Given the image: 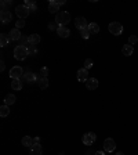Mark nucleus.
Masks as SVG:
<instances>
[{
    "label": "nucleus",
    "instance_id": "37",
    "mask_svg": "<svg viewBox=\"0 0 138 155\" xmlns=\"http://www.w3.org/2000/svg\"><path fill=\"white\" fill-rule=\"evenodd\" d=\"M94 155H105V151H95Z\"/></svg>",
    "mask_w": 138,
    "mask_h": 155
},
{
    "label": "nucleus",
    "instance_id": "35",
    "mask_svg": "<svg viewBox=\"0 0 138 155\" xmlns=\"http://www.w3.org/2000/svg\"><path fill=\"white\" fill-rule=\"evenodd\" d=\"M6 69V64H4V61L2 60V62H0V71H4Z\"/></svg>",
    "mask_w": 138,
    "mask_h": 155
},
{
    "label": "nucleus",
    "instance_id": "16",
    "mask_svg": "<svg viewBox=\"0 0 138 155\" xmlns=\"http://www.w3.org/2000/svg\"><path fill=\"white\" fill-rule=\"evenodd\" d=\"M30 155H43V148L40 144H33L30 147Z\"/></svg>",
    "mask_w": 138,
    "mask_h": 155
},
{
    "label": "nucleus",
    "instance_id": "38",
    "mask_svg": "<svg viewBox=\"0 0 138 155\" xmlns=\"http://www.w3.org/2000/svg\"><path fill=\"white\" fill-rule=\"evenodd\" d=\"M55 2H57L58 6H61V4H65V0H55Z\"/></svg>",
    "mask_w": 138,
    "mask_h": 155
},
{
    "label": "nucleus",
    "instance_id": "24",
    "mask_svg": "<svg viewBox=\"0 0 138 155\" xmlns=\"http://www.w3.org/2000/svg\"><path fill=\"white\" fill-rule=\"evenodd\" d=\"M22 145H25V147H32L33 145V139L32 137H29V136H25V137H22Z\"/></svg>",
    "mask_w": 138,
    "mask_h": 155
},
{
    "label": "nucleus",
    "instance_id": "14",
    "mask_svg": "<svg viewBox=\"0 0 138 155\" xmlns=\"http://www.w3.org/2000/svg\"><path fill=\"white\" fill-rule=\"evenodd\" d=\"M57 33H58L59 38H68V36L71 35V29H68L66 26H59L58 31H57Z\"/></svg>",
    "mask_w": 138,
    "mask_h": 155
},
{
    "label": "nucleus",
    "instance_id": "32",
    "mask_svg": "<svg viewBox=\"0 0 138 155\" xmlns=\"http://www.w3.org/2000/svg\"><path fill=\"white\" fill-rule=\"evenodd\" d=\"M28 51H29V54H36V53H37V50H36V46L35 45H29L28 46Z\"/></svg>",
    "mask_w": 138,
    "mask_h": 155
},
{
    "label": "nucleus",
    "instance_id": "17",
    "mask_svg": "<svg viewBox=\"0 0 138 155\" xmlns=\"http://www.w3.org/2000/svg\"><path fill=\"white\" fill-rule=\"evenodd\" d=\"M37 84H39V87H40L42 90H44V89H47V87H48V79H47V78L40 76L37 79Z\"/></svg>",
    "mask_w": 138,
    "mask_h": 155
},
{
    "label": "nucleus",
    "instance_id": "36",
    "mask_svg": "<svg viewBox=\"0 0 138 155\" xmlns=\"http://www.w3.org/2000/svg\"><path fill=\"white\" fill-rule=\"evenodd\" d=\"M40 143V137H33V144H39Z\"/></svg>",
    "mask_w": 138,
    "mask_h": 155
},
{
    "label": "nucleus",
    "instance_id": "33",
    "mask_svg": "<svg viewBox=\"0 0 138 155\" xmlns=\"http://www.w3.org/2000/svg\"><path fill=\"white\" fill-rule=\"evenodd\" d=\"M24 26H25V21H24V19H18V21L15 22L17 29H21V28H24Z\"/></svg>",
    "mask_w": 138,
    "mask_h": 155
},
{
    "label": "nucleus",
    "instance_id": "30",
    "mask_svg": "<svg viewBox=\"0 0 138 155\" xmlns=\"http://www.w3.org/2000/svg\"><path fill=\"white\" fill-rule=\"evenodd\" d=\"M58 28H59V25H58L57 22H50L48 24V29H50V31H58Z\"/></svg>",
    "mask_w": 138,
    "mask_h": 155
},
{
    "label": "nucleus",
    "instance_id": "6",
    "mask_svg": "<svg viewBox=\"0 0 138 155\" xmlns=\"http://www.w3.org/2000/svg\"><path fill=\"white\" fill-rule=\"evenodd\" d=\"M24 76V69L22 67H13L10 69V78L11 79H19Z\"/></svg>",
    "mask_w": 138,
    "mask_h": 155
},
{
    "label": "nucleus",
    "instance_id": "22",
    "mask_svg": "<svg viewBox=\"0 0 138 155\" xmlns=\"http://www.w3.org/2000/svg\"><path fill=\"white\" fill-rule=\"evenodd\" d=\"M15 96L14 94H7L6 98H4V105H11V104L15 103Z\"/></svg>",
    "mask_w": 138,
    "mask_h": 155
},
{
    "label": "nucleus",
    "instance_id": "15",
    "mask_svg": "<svg viewBox=\"0 0 138 155\" xmlns=\"http://www.w3.org/2000/svg\"><path fill=\"white\" fill-rule=\"evenodd\" d=\"M122 53H123V55H126V57H130V55L134 53V46L124 45L123 46V48H122Z\"/></svg>",
    "mask_w": 138,
    "mask_h": 155
},
{
    "label": "nucleus",
    "instance_id": "8",
    "mask_svg": "<svg viewBox=\"0 0 138 155\" xmlns=\"http://www.w3.org/2000/svg\"><path fill=\"white\" fill-rule=\"evenodd\" d=\"M75 26H76L79 31H82V29H86L87 26H88V24H87L84 17H77V18H75Z\"/></svg>",
    "mask_w": 138,
    "mask_h": 155
},
{
    "label": "nucleus",
    "instance_id": "31",
    "mask_svg": "<svg viewBox=\"0 0 138 155\" xmlns=\"http://www.w3.org/2000/svg\"><path fill=\"white\" fill-rule=\"evenodd\" d=\"M40 76H43V78L48 76V68L47 67H43L42 69H40Z\"/></svg>",
    "mask_w": 138,
    "mask_h": 155
},
{
    "label": "nucleus",
    "instance_id": "4",
    "mask_svg": "<svg viewBox=\"0 0 138 155\" xmlns=\"http://www.w3.org/2000/svg\"><path fill=\"white\" fill-rule=\"evenodd\" d=\"M108 29H109V32L112 33V35L119 36V35H122V32H123V25L120 22H111Z\"/></svg>",
    "mask_w": 138,
    "mask_h": 155
},
{
    "label": "nucleus",
    "instance_id": "18",
    "mask_svg": "<svg viewBox=\"0 0 138 155\" xmlns=\"http://www.w3.org/2000/svg\"><path fill=\"white\" fill-rule=\"evenodd\" d=\"M48 11H50V13H57L58 14V11H59V6L57 4L55 0H51V2L48 3Z\"/></svg>",
    "mask_w": 138,
    "mask_h": 155
},
{
    "label": "nucleus",
    "instance_id": "9",
    "mask_svg": "<svg viewBox=\"0 0 138 155\" xmlns=\"http://www.w3.org/2000/svg\"><path fill=\"white\" fill-rule=\"evenodd\" d=\"M88 79V71H87L86 68H82L77 71V81L79 82H86Z\"/></svg>",
    "mask_w": 138,
    "mask_h": 155
},
{
    "label": "nucleus",
    "instance_id": "23",
    "mask_svg": "<svg viewBox=\"0 0 138 155\" xmlns=\"http://www.w3.org/2000/svg\"><path fill=\"white\" fill-rule=\"evenodd\" d=\"M87 29H88V32H90V33H98V32H100V26L97 25L95 22H91V24H88V26H87Z\"/></svg>",
    "mask_w": 138,
    "mask_h": 155
},
{
    "label": "nucleus",
    "instance_id": "5",
    "mask_svg": "<svg viewBox=\"0 0 138 155\" xmlns=\"http://www.w3.org/2000/svg\"><path fill=\"white\" fill-rule=\"evenodd\" d=\"M95 140H97V136H95V133H93V132L84 133L83 137H82V141H83V144H86V145L94 144V141H95Z\"/></svg>",
    "mask_w": 138,
    "mask_h": 155
},
{
    "label": "nucleus",
    "instance_id": "29",
    "mask_svg": "<svg viewBox=\"0 0 138 155\" xmlns=\"http://www.w3.org/2000/svg\"><path fill=\"white\" fill-rule=\"evenodd\" d=\"M80 35H82V38H83V39H88V38H90V32H88V29H82V31H80Z\"/></svg>",
    "mask_w": 138,
    "mask_h": 155
},
{
    "label": "nucleus",
    "instance_id": "11",
    "mask_svg": "<svg viewBox=\"0 0 138 155\" xmlns=\"http://www.w3.org/2000/svg\"><path fill=\"white\" fill-rule=\"evenodd\" d=\"M39 78L36 76L33 72H26V74H24V76H22V81L24 82H28V83H32V82H35V81H37Z\"/></svg>",
    "mask_w": 138,
    "mask_h": 155
},
{
    "label": "nucleus",
    "instance_id": "19",
    "mask_svg": "<svg viewBox=\"0 0 138 155\" xmlns=\"http://www.w3.org/2000/svg\"><path fill=\"white\" fill-rule=\"evenodd\" d=\"M29 38V43H30V45H39V43H40V40H42V39H40V36L37 35V33H32V35H29L28 36Z\"/></svg>",
    "mask_w": 138,
    "mask_h": 155
},
{
    "label": "nucleus",
    "instance_id": "20",
    "mask_svg": "<svg viewBox=\"0 0 138 155\" xmlns=\"http://www.w3.org/2000/svg\"><path fill=\"white\" fill-rule=\"evenodd\" d=\"M11 89H14V90H21V89H22V81H21V79H13V81H11Z\"/></svg>",
    "mask_w": 138,
    "mask_h": 155
},
{
    "label": "nucleus",
    "instance_id": "28",
    "mask_svg": "<svg viewBox=\"0 0 138 155\" xmlns=\"http://www.w3.org/2000/svg\"><path fill=\"white\" fill-rule=\"evenodd\" d=\"M93 64H94L93 60H91V58H87L86 61H84V68H86L87 71H88V69H90V68L93 67Z\"/></svg>",
    "mask_w": 138,
    "mask_h": 155
},
{
    "label": "nucleus",
    "instance_id": "27",
    "mask_svg": "<svg viewBox=\"0 0 138 155\" xmlns=\"http://www.w3.org/2000/svg\"><path fill=\"white\" fill-rule=\"evenodd\" d=\"M19 43H21V46H25V47H28L30 43H29V38L28 36H22V38L19 39Z\"/></svg>",
    "mask_w": 138,
    "mask_h": 155
},
{
    "label": "nucleus",
    "instance_id": "25",
    "mask_svg": "<svg viewBox=\"0 0 138 155\" xmlns=\"http://www.w3.org/2000/svg\"><path fill=\"white\" fill-rule=\"evenodd\" d=\"M24 6H26L29 10H30V11H36V8H37V7H36V3L33 2V0H25Z\"/></svg>",
    "mask_w": 138,
    "mask_h": 155
},
{
    "label": "nucleus",
    "instance_id": "40",
    "mask_svg": "<svg viewBox=\"0 0 138 155\" xmlns=\"http://www.w3.org/2000/svg\"><path fill=\"white\" fill-rule=\"evenodd\" d=\"M87 155H94V152L93 151H88V152H87Z\"/></svg>",
    "mask_w": 138,
    "mask_h": 155
},
{
    "label": "nucleus",
    "instance_id": "13",
    "mask_svg": "<svg viewBox=\"0 0 138 155\" xmlns=\"http://www.w3.org/2000/svg\"><path fill=\"white\" fill-rule=\"evenodd\" d=\"M8 36H10V39L11 40H19V39L22 38V35H21V32H19V29H17V28H14V29H11L10 31V33H8Z\"/></svg>",
    "mask_w": 138,
    "mask_h": 155
},
{
    "label": "nucleus",
    "instance_id": "12",
    "mask_svg": "<svg viewBox=\"0 0 138 155\" xmlns=\"http://www.w3.org/2000/svg\"><path fill=\"white\" fill-rule=\"evenodd\" d=\"M11 18H13V15H11V13H10L8 10H7V11H2V13H0V21H2L3 24L10 22V21H11Z\"/></svg>",
    "mask_w": 138,
    "mask_h": 155
},
{
    "label": "nucleus",
    "instance_id": "7",
    "mask_svg": "<svg viewBox=\"0 0 138 155\" xmlns=\"http://www.w3.org/2000/svg\"><path fill=\"white\" fill-rule=\"evenodd\" d=\"M116 148V144H115V140L113 139H106L105 141H104V151L105 152H113Z\"/></svg>",
    "mask_w": 138,
    "mask_h": 155
},
{
    "label": "nucleus",
    "instance_id": "10",
    "mask_svg": "<svg viewBox=\"0 0 138 155\" xmlns=\"http://www.w3.org/2000/svg\"><path fill=\"white\" fill-rule=\"evenodd\" d=\"M98 81H97L95 78H88L86 81V86H87V89L88 90H95L97 87H98Z\"/></svg>",
    "mask_w": 138,
    "mask_h": 155
},
{
    "label": "nucleus",
    "instance_id": "34",
    "mask_svg": "<svg viewBox=\"0 0 138 155\" xmlns=\"http://www.w3.org/2000/svg\"><path fill=\"white\" fill-rule=\"evenodd\" d=\"M138 42V38H137V36H135V35H131V36H130V38H129V45H135V43H137Z\"/></svg>",
    "mask_w": 138,
    "mask_h": 155
},
{
    "label": "nucleus",
    "instance_id": "21",
    "mask_svg": "<svg viewBox=\"0 0 138 155\" xmlns=\"http://www.w3.org/2000/svg\"><path fill=\"white\" fill-rule=\"evenodd\" d=\"M10 42H11V39H10V36H7L6 33H2V35H0V46H2V47L7 46Z\"/></svg>",
    "mask_w": 138,
    "mask_h": 155
},
{
    "label": "nucleus",
    "instance_id": "3",
    "mask_svg": "<svg viewBox=\"0 0 138 155\" xmlns=\"http://www.w3.org/2000/svg\"><path fill=\"white\" fill-rule=\"evenodd\" d=\"M15 14L18 15L19 19H25L26 17H29V14H30V10H29L26 6H24V4H19V6L15 7Z\"/></svg>",
    "mask_w": 138,
    "mask_h": 155
},
{
    "label": "nucleus",
    "instance_id": "26",
    "mask_svg": "<svg viewBox=\"0 0 138 155\" xmlns=\"http://www.w3.org/2000/svg\"><path fill=\"white\" fill-rule=\"evenodd\" d=\"M8 114H10L8 105H2V107H0V116H2V118H6V116H8Z\"/></svg>",
    "mask_w": 138,
    "mask_h": 155
},
{
    "label": "nucleus",
    "instance_id": "2",
    "mask_svg": "<svg viewBox=\"0 0 138 155\" xmlns=\"http://www.w3.org/2000/svg\"><path fill=\"white\" fill-rule=\"evenodd\" d=\"M28 55H29V51H28V47H25V46L18 45L15 48H14V58H15V60L22 61V60H25Z\"/></svg>",
    "mask_w": 138,
    "mask_h": 155
},
{
    "label": "nucleus",
    "instance_id": "1",
    "mask_svg": "<svg viewBox=\"0 0 138 155\" xmlns=\"http://www.w3.org/2000/svg\"><path fill=\"white\" fill-rule=\"evenodd\" d=\"M55 22L59 26H65L66 24L71 22V14L68 13V11H59L55 15Z\"/></svg>",
    "mask_w": 138,
    "mask_h": 155
},
{
    "label": "nucleus",
    "instance_id": "39",
    "mask_svg": "<svg viewBox=\"0 0 138 155\" xmlns=\"http://www.w3.org/2000/svg\"><path fill=\"white\" fill-rule=\"evenodd\" d=\"M115 155H124V154H123V152L122 151H119V152H116V154Z\"/></svg>",
    "mask_w": 138,
    "mask_h": 155
}]
</instances>
